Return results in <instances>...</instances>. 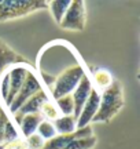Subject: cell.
I'll list each match as a JSON object with an SVG mask.
<instances>
[{"label":"cell","mask_w":140,"mask_h":149,"mask_svg":"<svg viewBox=\"0 0 140 149\" xmlns=\"http://www.w3.org/2000/svg\"><path fill=\"white\" fill-rule=\"evenodd\" d=\"M124 107V87L119 80L113 83L106 90L100 91L99 109L91 123H110Z\"/></svg>","instance_id":"obj_1"},{"label":"cell","mask_w":140,"mask_h":149,"mask_svg":"<svg viewBox=\"0 0 140 149\" xmlns=\"http://www.w3.org/2000/svg\"><path fill=\"white\" fill-rule=\"evenodd\" d=\"M85 73V68L81 62H74L69 65L55 77L52 86L49 87L51 98L58 100L60 97L71 95V93L75 90V87L78 86L80 80Z\"/></svg>","instance_id":"obj_2"},{"label":"cell","mask_w":140,"mask_h":149,"mask_svg":"<svg viewBox=\"0 0 140 149\" xmlns=\"http://www.w3.org/2000/svg\"><path fill=\"white\" fill-rule=\"evenodd\" d=\"M45 0H0V24L23 18L40 10H47Z\"/></svg>","instance_id":"obj_3"},{"label":"cell","mask_w":140,"mask_h":149,"mask_svg":"<svg viewBox=\"0 0 140 149\" xmlns=\"http://www.w3.org/2000/svg\"><path fill=\"white\" fill-rule=\"evenodd\" d=\"M86 24V6L82 0H71L65 17L62 18L59 26L66 31L81 32L85 29Z\"/></svg>","instance_id":"obj_4"},{"label":"cell","mask_w":140,"mask_h":149,"mask_svg":"<svg viewBox=\"0 0 140 149\" xmlns=\"http://www.w3.org/2000/svg\"><path fill=\"white\" fill-rule=\"evenodd\" d=\"M43 88L44 87H43V84H41V81L38 80L36 72L30 68V70H29L26 74V79H25L23 86L21 87V90L18 91V94L15 95V98L11 102V105L8 107V113L12 116L30 97H33L36 93H38V91L43 90Z\"/></svg>","instance_id":"obj_5"},{"label":"cell","mask_w":140,"mask_h":149,"mask_svg":"<svg viewBox=\"0 0 140 149\" xmlns=\"http://www.w3.org/2000/svg\"><path fill=\"white\" fill-rule=\"evenodd\" d=\"M48 100H52L48 91L45 90V88L40 90L33 97H30V98H29V100H27V101L25 102V104H23V105L14 113V115H12V122L15 123V126L18 127L19 123H21L22 116L29 115V113H40V108H41V105H43L45 101H48Z\"/></svg>","instance_id":"obj_6"},{"label":"cell","mask_w":140,"mask_h":149,"mask_svg":"<svg viewBox=\"0 0 140 149\" xmlns=\"http://www.w3.org/2000/svg\"><path fill=\"white\" fill-rule=\"evenodd\" d=\"M30 70L29 65H15L8 69V80H10V90H8V97L5 101L4 107L8 108L11 105L12 100L15 98V95L18 94V91L21 90V87L25 83L27 72Z\"/></svg>","instance_id":"obj_7"},{"label":"cell","mask_w":140,"mask_h":149,"mask_svg":"<svg viewBox=\"0 0 140 149\" xmlns=\"http://www.w3.org/2000/svg\"><path fill=\"white\" fill-rule=\"evenodd\" d=\"M93 90V84H92V80L89 73H85L82 76V79L80 80L78 86L75 87V90L71 93V98L74 102V112H73V116L77 120V117L80 115L81 109L84 107V104L86 102V100L91 95V91Z\"/></svg>","instance_id":"obj_8"},{"label":"cell","mask_w":140,"mask_h":149,"mask_svg":"<svg viewBox=\"0 0 140 149\" xmlns=\"http://www.w3.org/2000/svg\"><path fill=\"white\" fill-rule=\"evenodd\" d=\"M15 65H29V61L0 39V74H3Z\"/></svg>","instance_id":"obj_9"},{"label":"cell","mask_w":140,"mask_h":149,"mask_svg":"<svg viewBox=\"0 0 140 149\" xmlns=\"http://www.w3.org/2000/svg\"><path fill=\"white\" fill-rule=\"evenodd\" d=\"M93 135V130L91 126H85L82 128H77L74 133L71 134H66V135H56L52 139L45 141L43 149H62L65 148L67 144H70L71 141L74 139H80V138H86V137H91Z\"/></svg>","instance_id":"obj_10"},{"label":"cell","mask_w":140,"mask_h":149,"mask_svg":"<svg viewBox=\"0 0 140 149\" xmlns=\"http://www.w3.org/2000/svg\"><path fill=\"white\" fill-rule=\"evenodd\" d=\"M99 101H100V93L93 88L91 91V95L84 104V107L81 109L80 115L77 117V128H82L85 126H89V123L92 122V119L95 117L99 109Z\"/></svg>","instance_id":"obj_11"},{"label":"cell","mask_w":140,"mask_h":149,"mask_svg":"<svg viewBox=\"0 0 140 149\" xmlns=\"http://www.w3.org/2000/svg\"><path fill=\"white\" fill-rule=\"evenodd\" d=\"M19 131L12 119L8 116V112L5 109L4 104L0 100V145L12 141L15 138H19Z\"/></svg>","instance_id":"obj_12"},{"label":"cell","mask_w":140,"mask_h":149,"mask_svg":"<svg viewBox=\"0 0 140 149\" xmlns=\"http://www.w3.org/2000/svg\"><path fill=\"white\" fill-rule=\"evenodd\" d=\"M43 120V116L40 113H29V115H25L22 116L21 123L18 126V131H19V135L22 138H27L29 135L36 133L38 124Z\"/></svg>","instance_id":"obj_13"},{"label":"cell","mask_w":140,"mask_h":149,"mask_svg":"<svg viewBox=\"0 0 140 149\" xmlns=\"http://www.w3.org/2000/svg\"><path fill=\"white\" fill-rule=\"evenodd\" d=\"M92 80V84H93V88H96L99 93L103 90H106L108 86L113 83V76L108 72L107 69H102V68H97V69H93L92 73H89Z\"/></svg>","instance_id":"obj_14"},{"label":"cell","mask_w":140,"mask_h":149,"mask_svg":"<svg viewBox=\"0 0 140 149\" xmlns=\"http://www.w3.org/2000/svg\"><path fill=\"white\" fill-rule=\"evenodd\" d=\"M52 124H54L58 135L71 134L77 130V120L74 119L73 115H70V116H59L56 120L52 122Z\"/></svg>","instance_id":"obj_15"},{"label":"cell","mask_w":140,"mask_h":149,"mask_svg":"<svg viewBox=\"0 0 140 149\" xmlns=\"http://www.w3.org/2000/svg\"><path fill=\"white\" fill-rule=\"evenodd\" d=\"M70 1L71 0H52V1H48V8L51 10V14L54 17L55 22L59 25L62 18L65 17L66 11L69 8Z\"/></svg>","instance_id":"obj_16"},{"label":"cell","mask_w":140,"mask_h":149,"mask_svg":"<svg viewBox=\"0 0 140 149\" xmlns=\"http://www.w3.org/2000/svg\"><path fill=\"white\" fill-rule=\"evenodd\" d=\"M40 115L43 116L44 120H48V122H54L60 116L54 100H48V101L44 102L41 108H40Z\"/></svg>","instance_id":"obj_17"},{"label":"cell","mask_w":140,"mask_h":149,"mask_svg":"<svg viewBox=\"0 0 140 149\" xmlns=\"http://www.w3.org/2000/svg\"><path fill=\"white\" fill-rule=\"evenodd\" d=\"M55 105L59 111L60 116H70L73 115L74 112V102H73V98L71 95H65V97H60L58 100H54Z\"/></svg>","instance_id":"obj_18"},{"label":"cell","mask_w":140,"mask_h":149,"mask_svg":"<svg viewBox=\"0 0 140 149\" xmlns=\"http://www.w3.org/2000/svg\"><path fill=\"white\" fill-rule=\"evenodd\" d=\"M97 144V138L95 135L91 137H86V138H80V139H74L71 141L70 144H67L65 148L62 149H93Z\"/></svg>","instance_id":"obj_19"},{"label":"cell","mask_w":140,"mask_h":149,"mask_svg":"<svg viewBox=\"0 0 140 149\" xmlns=\"http://www.w3.org/2000/svg\"><path fill=\"white\" fill-rule=\"evenodd\" d=\"M36 133L44 139V141H48V139H52L54 137H56V130H55L52 122H48V120H41V123L38 124Z\"/></svg>","instance_id":"obj_20"},{"label":"cell","mask_w":140,"mask_h":149,"mask_svg":"<svg viewBox=\"0 0 140 149\" xmlns=\"http://www.w3.org/2000/svg\"><path fill=\"white\" fill-rule=\"evenodd\" d=\"M0 149H29L27 146V142L25 138H15L12 141H8V142H4V144L0 145Z\"/></svg>","instance_id":"obj_21"},{"label":"cell","mask_w":140,"mask_h":149,"mask_svg":"<svg viewBox=\"0 0 140 149\" xmlns=\"http://www.w3.org/2000/svg\"><path fill=\"white\" fill-rule=\"evenodd\" d=\"M25 139H26L29 149H43L44 148V144H45V141H44V139L41 138L37 133L29 135V137H27V138H25Z\"/></svg>","instance_id":"obj_22"}]
</instances>
